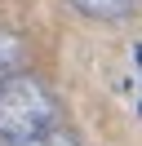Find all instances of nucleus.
Masks as SVG:
<instances>
[{
    "mask_svg": "<svg viewBox=\"0 0 142 146\" xmlns=\"http://www.w3.org/2000/svg\"><path fill=\"white\" fill-rule=\"evenodd\" d=\"M0 80H5V75H0Z\"/></svg>",
    "mask_w": 142,
    "mask_h": 146,
    "instance_id": "obj_6",
    "label": "nucleus"
},
{
    "mask_svg": "<svg viewBox=\"0 0 142 146\" xmlns=\"http://www.w3.org/2000/svg\"><path fill=\"white\" fill-rule=\"evenodd\" d=\"M67 5L84 18H98V22H124L138 9V0H67Z\"/></svg>",
    "mask_w": 142,
    "mask_h": 146,
    "instance_id": "obj_2",
    "label": "nucleus"
},
{
    "mask_svg": "<svg viewBox=\"0 0 142 146\" xmlns=\"http://www.w3.org/2000/svg\"><path fill=\"white\" fill-rule=\"evenodd\" d=\"M13 146H80V137L71 133L67 124H49V128H40V133L22 137V142H13Z\"/></svg>",
    "mask_w": 142,
    "mask_h": 146,
    "instance_id": "obj_3",
    "label": "nucleus"
},
{
    "mask_svg": "<svg viewBox=\"0 0 142 146\" xmlns=\"http://www.w3.org/2000/svg\"><path fill=\"white\" fill-rule=\"evenodd\" d=\"M62 119V102L40 75H5L0 80V142H22V137L40 133V128Z\"/></svg>",
    "mask_w": 142,
    "mask_h": 146,
    "instance_id": "obj_1",
    "label": "nucleus"
},
{
    "mask_svg": "<svg viewBox=\"0 0 142 146\" xmlns=\"http://www.w3.org/2000/svg\"><path fill=\"white\" fill-rule=\"evenodd\" d=\"M22 53H27L22 40H18L9 27H0V66H18V62H22Z\"/></svg>",
    "mask_w": 142,
    "mask_h": 146,
    "instance_id": "obj_4",
    "label": "nucleus"
},
{
    "mask_svg": "<svg viewBox=\"0 0 142 146\" xmlns=\"http://www.w3.org/2000/svg\"><path fill=\"white\" fill-rule=\"evenodd\" d=\"M0 146H9V142H0Z\"/></svg>",
    "mask_w": 142,
    "mask_h": 146,
    "instance_id": "obj_5",
    "label": "nucleus"
}]
</instances>
